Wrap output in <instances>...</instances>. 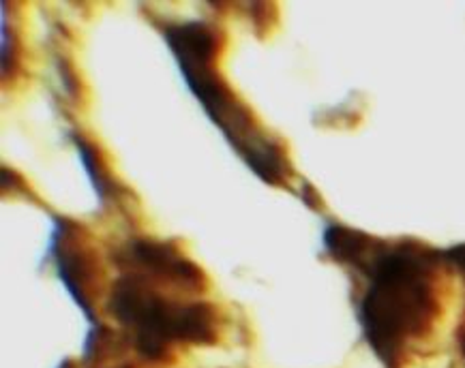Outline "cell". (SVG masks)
I'll list each match as a JSON object with an SVG mask.
<instances>
[{"label":"cell","mask_w":465,"mask_h":368,"mask_svg":"<svg viewBox=\"0 0 465 368\" xmlns=\"http://www.w3.org/2000/svg\"><path fill=\"white\" fill-rule=\"evenodd\" d=\"M165 44L181 67L183 80L206 116L222 129L230 146L241 154L249 169L264 182H283L288 159L282 148L262 133L249 110L241 105L234 92L214 69L217 34L206 22L170 24L165 28Z\"/></svg>","instance_id":"1"},{"label":"cell","mask_w":465,"mask_h":368,"mask_svg":"<svg viewBox=\"0 0 465 368\" xmlns=\"http://www.w3.org/2000/svg\"><path fill=\"white\" fill-rule=\"evenodd\" d=\"M359 266L371 281L361 306L362 328L375 353L391 366L408 341L420 336L431 324L433 266L412 248L380 251Z\"/></svg>","instance_id":"2"},{"label":"cell","mask_w":465,"mask_h":368,"mask_svg":"<svg viewBox=\"0 0 465 368\" xmlns=\"http://www.w3.org/2000/svg\"><path fill=\"white\" fill-rule=\"evenodd\" d=\"M107 311L135 334V347L157 360L172 341L213 343L214 311L204 302L183 305L159 295L151 281L138 272L118 278L112 287Z\"/></svg>","instance_id":"3"},{"label":"cell","mask_w":465,"mask_h":368,"mask_svg":"<svg viewBox=\"0 0 465 368\" xmlns=\"http://www.w3.org/2000/svg\"><path fill=\"white\" fill-rule=\"evenodd\" d=\"M124 255H127L129 264H134L135 268L144 272L142 276L165 278V281L170 278L172 283H178L183 287L191 289L202 287V281H204L202 272L189 259H184L176 248L168 245L135 240L124 247Z\"/></svg>","instance_id":"4"},{"label":"cell","mask_w":465,"mask_h":368,"mask_svg":"<svg viewBox=\"0 0 465 368\" xmlns=\"http://www.w3.org/2000/svg\"><path fill=\"white\" fill-rule=\"evenodd\" d=\"M74 141H75L77 152H80L82 168L86 169L88 180H91V184H93V191H94V195H97L99 204H104V199H105V178H104V171H101V168H99L97 154H94L93 148L88 146L84 140L74 138Z\"/></svg>","instance_id":"5"},{"label":"cell","mask_w":465,"mask_h":368,"mask_svg":"<svg viewBox=\"0 0 465 368\" xmlns=\"http://www.w3.org/2000/svg\"><path fill=\"white\" fill-rule=\"evenodd\" d=\"M9 26H7V3H3V71L7 73V63H9Z\"/></svg>","instance_id":"6"}]
</instances>
